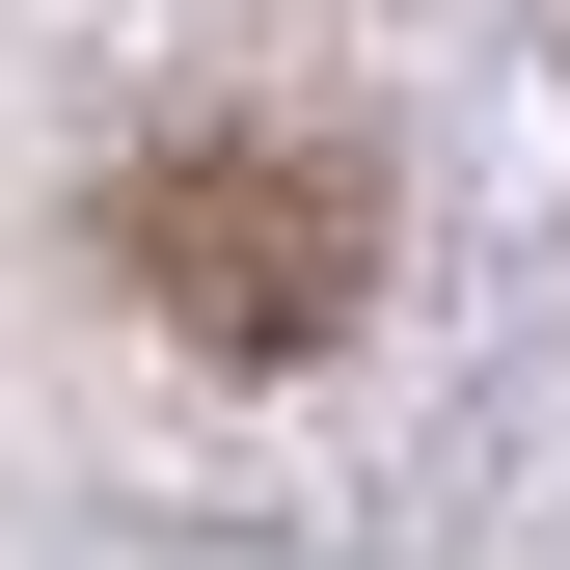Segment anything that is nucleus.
I'll return each instance as SVG.
<instances>
[{"instance_id": "nucleus-1", "label": "nucleus", "mask_w": 570, "mask_h": 570, "mask_svg": "<svg viewBox=\"0 0 570 570\" xmlns=\"http://www.w3.org/2000/svg\"><path fill=\"white\" fill-rule=\"evenodd\" d=\"M109 272L190 353H326L353 299H381V190H353L326 136H164V164L109 190Z\"/></svg>"}]
</instances>
